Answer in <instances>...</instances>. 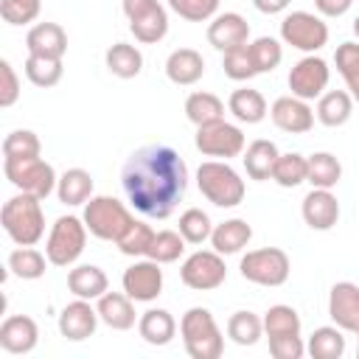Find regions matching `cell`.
<instances>
[{
    "label": "cell",
    "mask_w": 359,
    "mask_h": 359,
    "mask_svg": "<svg viewBox=\"0 0 359 359\" xmlns=\"http://www.w3.org/2000/svg\"><path fill=\"white\" fill-rule=\"evenodd\" d=\"M356 337H359V331H356ZM356 356H359V342H356Z\"/></svg>",
    "instance_id": "cell-54"
},
{
    "label": "cell",
    "mask_w": 359,
    "mask_h": 359,
    "mask_svg": "<svg viewBox=\"0 0 359 359\" xmlns=\"http://www.w3.org/2000/svg\"><path fill=\"white\" fill-rule=\"evenodd\" d=\"M300 213L311 230H331L339 219V202L328 188H311L303 196Z\"/></svg>",
    "instance_id": "cell-20"
},
{
    "label": "cell",
    "mask_w": 359,
    "mask_h": 359,
    "mask_svg": "<svg viewBox=\"0 0 359 359\" xmlns=\"http://www.w3.org/2000/svg\"><path fill=\"white\" fill-rule=\"evenodd\" d=\"M247 39H250V22L236 11L216 14L208 25V42L222 53L247 45Z\"/></svg>",
    "instance_id": "cell-18"
},
{
    "label": "cell",
    "mask_w": 359,
    "mask_h": 359,
    "mask_svg": "<svg viewBox=\"0 0 359 359\" xmlns=\"http://www.w3.org/2000/svg\"><path fill=\"white\" fill-rule=\"evenodd\" d=\"M45 264H50L48 255H42L34 247H17V250L8 252V269H11V275H17L22 280L42 278L45 275Z\"/></svg>",
    "instance_id": "cell-35"
},
{
    "label": "cell",
    "mask_w": 359,
    "mask_h": 359,
    "mask_svg": "<svg viewBox=\"0 0 359 359\" xmlns=\"http://www.w3.org/2000/svg\"><path fill=\"white\" fill-rule=\"evenodd\" d=\"M264 334L266 337H283V334H300V314L292 306H269L264 314Z\"/></svg>",
    "instance_id": "cell-41"
},
{
    "label": "cell",
    "mask_w": 359,
    "mask_h": 359,
    "mask_svg": "<svg viewBox=\"0 0 359 359\" xmlns=\"http://www.w3.org/2000/svg\"><path fill=\"white\" fill-rule=\"evenodd\" d=\"M185 118L194 126H205V123L222 121L224 118V104H222L219 95L205 93V90H196V93H191L185 98Z\"/></svg>",
    "instance_id": "cell-32"
},
{
    "label": "cell",
    "mask_w": 359,
    "mask_h": 359,
    "mask_svg": "<svg viewBox=\"0 0 359 359\" xmlns=\"http://www.w3.org/2000/svg\"><path fill=\"white\" fill-rule=\"evenodd\" d=\"M98 320H101V317H98V309H93L90 300L76 297V300L67 303V306L62 309V314H59V334H62L65 339H70V342H81V339H87V337L95 334Z\"/></svg>",
    "instance_id": "cell-17"
},
{
    "label": "cell",
    "mask_w": 359,
    "mask_h": 359,
    "mask_svg": "<svg viewBox=\"0 0 359 359\" xmlns=\"http://www.w3.org/2000/svg\"><path fill=\"white\" fill-rule=\"evenodd\" d=\"M241 278L258 286H283L289 280L292 272V261L280 247H261V250H250L241 264Z\"/></svg>",
    "instance_id": "cell-8"
},
{
    "label": "cell",
    "mask_w": 359,
    "mask_h": 359,
    "mask_svg": "<svg viewBox=\"0 0 359 359\" xmlns=\"http://www.w3.org/2000/svg\"><path fill=\"white\" fill-rule=\"evenodd\" d=\"M222 67H224V76L233 79V81H250L252 76H258L255 62H252V53H250V42L241 45V48L227 50Z\"/></svg>",
    "instance_id": "cell-43"
},
{
    "label": "cell",
    "mask_w": 359,
    "mask_h": 359,
    "mask_svg": "<svg viewBox=\"0 0 359 359\" xmlns=\"http://www.w3.org/2000/svg\"><path fill=\"white\" fill-rule=\"evenodd\" d=\"M180 233L188 244H202L210 238L213 233V224H210V216L199 208H188L182 216H180Z\"/></svg>",
    "instance_id": "cell-44"
},
{
    "label": "cell",
    "mask_w": 359,
    "mask_h": 359,
    "mask_svg": "<svg viewBox=\"0 0 359 359\" xmlns=\"http://www.w3.org/2000/svg\"><path fill=\"white\" fill-rule=\"evenodd\" d=\"M353 34H356V39H359V17L353 20Z\"/></svg>",
    "instance_id": "cell-53"
},
{
    "label": "cell",
    "mask_w": 359,
    "mask_h": 359,
    "mask_svg": "<svg viewBox=\"0 0 359 359\" xmlns=\"http://www.w3.org/2000/svg\"><path fill=\"white\" fill-rule=\"evenodd\" d=\"M269 353L275 359H300L306 353V345L300 334H283V337H269Z\"/></svg>",
    "instance_id": "cell-50"
},
{
    "label": "cell",
    "mask_w": 359,
    "mask_h": 359,
    "mask_svg": "<svg viewBox=\"0 0 359 359\" xmlns=\"http://www.w3.org/2000/svg\"><path fill=\"white\" fill-rule=\"evenodd\" d=\"M227 109H230L233 118L241 121V123H261V121L266 118V112H269L264 95H261L258 90H252V87H238V90H233L230 98H227Z\"/></svg>",
    "instance_id": "cell-30"
},
{
    "label": "cell",
    "mask_w": 359,
    "mask_h": 359,
    "mask_svg": "<svg viewBox=\"0 0 359 359\" xmlns=\"http://www.w3.org/2000/svg\"><path fill=\"white\" fill-rule=\"evenodd\" d=\"M168 8L188 22H208L219 11V0H168Z\"/></svg>",
    "instance_id": "cell-47"
},
{
    "label": "cell",
    "mask_w": 359,
    "mask_h": 359,
    "mask_svg": "<svg viewBox=\"0 0 359 359\" xmlns=\"http://www.w3.org/2000/svg\"><path fill=\"white\" fill-rule=\"evenodd\" d=\"M137 331H140V337L149 342V345H168L171 339H174V334H177V320L171 317V311H165V309H149V311H143L140 314V320H137Z\"/></svg>",
    "instance_id": "cell-29"
},
{
    "label": "cell",
    "mask_w": 359,
    "mask_h": 359,
    "mask_svg": "<svg viewBox=\"0 0 359 359\" xmlns=\"http://www.w3.org/2000/svg\"><path fill=\"white\" fill-rule=\"evenodd\" d=\"M196 185L216 208H236L244 199V180L227 160H205L196 168Z\"/></svg>",
    "instance_id": "cell-4"
},
{
    "label": "cell",
    "mask_w": 359,
    "mask_h": 359,
    "mask_svg": "<svg viewBox=\"0 0 359 359\" xmlns=\"http://www.w3.org/2000/svg\"><path fill=\"white\" fill-rule=\"evenodd\" d=\"M182 252H185L182 233L180 230H160V233H154V241H151L146 258H151L157 264H174Z\"/></svg>",
    "instance_id": "cell-40"
},
{
    "label": "cell",
    "mask_w": 359,
    "mask_h": 359,
    "mask_svg": "<svg viewBox=\"0 0 359 359\" xmlns=\"http://www.w3.org/2000/svg\"><path fill=\"white\" fill-rule=\"evenodd\" d=\"M151 241H154V230H151L146 222H132V227H129L115 244H118V250H121L123 255L137 258V255H146V252H149Z\"/></svg>",
    "instance_id": "cell-45"
},
{
    "label": "cell",
    "mask_w": 359,
    "mask_h": 359,
    "mask_svg": "<svg viewBox=\"0 0 359 359\" xmlns=\"http://www.w3.org/2000/svg\"><path fill=\"white\" fill-rule=\"evenodd\" d=\"M182 345L191 359H219L224 351V337L213 320V314L202 306H194L180 320Z\"/></svg>",
    "instance_id": "cell-3"
},
{
    "label": "cell",
    "mask_w": 359,
    "mask_h": 359,
    "mask_svg": "<svg viewBox=\"0 0 359 359\" xmlns=\"http://www.w3.org/2000/svg\"><path fill=\"white\" fill-rule=\"evenodd\" d=\"M278 157H280L278 146H275L272 140L258 137V140H252V143L247 146V151H244L241 160H244V171H247V177L264 182V180H272V168H275Z\"/></svg>",
    "instance_id": "cell-25"
},
{
    "label": "cell",
    "mask_w": 359,
    "mask_h": 359,
    "mask_svg": "<svg viewBox=\"0 0 359 359\" xmlns=\"http://www.w3.org/2000/svg\"><path fill=\"white\" fill-rule=\"evenodd\" d=\"M56 196L62 205H87L93 199V177L84 168H67L56 182Z\"/></svg>",
    "instance_id": "cell-28"
},
{
    "label": "cell",
    "mask_w": 359,
    "mask_h": 359,
    "mask_svg": "<svg viewBox=\"0 0 359 359\" xmlns=\"http://www.w3.org/2000/svg\"><path fill=\"white\" fill-rule=\"evenodd\" d=\"M250 238H252V227H250L244 219H227V222L216 224L213 233H210V244H213V250L222 252V255H236V252H241V250L250 244Z\"/></svg>",
    "instance_id": "cell-27"
},
{
    "label": "cell",
    "mask_w": 359,
    "mask_h": 359,
    "mask_svg": "<svg viewBox=\"0 0 359 359\" xmlns=\"http://www.w3.org/2000/svg\"><path fill=\"white\" fill-rule=\"evenodd\" d=\"M20 98V79L8 59H0V107H14Z\"/></svg>",
    "instance_id": "cell-49"
},
{
    "label": "cell",
    "mask_w": 359,
    "mask_h": 359,
    "mask_svg": "<svg viewBox=\"0 0 359 359\" xmlns=\"http://www.w3.org/2000/svg\"><path fill=\"white\" fill-rule=\"evenodd\" d=\"M328 79H331L328 62L314 56V53H309V56H303L300 62L292 65V70H289V90H292V95H297L303 101H314V98H320L325 93Z\"/></svg>",
    "instance_id": "cell-13"
},
{
    "label": "cell",
    "mask_w": 359,
    "mask_h": 359,
    "mask_svg": "<svg viewBox=\"0 0 359 359\" xmlns=\"http://www.w3.org/2000/svg\"><path fill=\"white\" fill-rule=\"evenodd\" d=\"M334 62H337L339 76L348 84V93L359 104V42H342L334 53Z\"/></svg>",
    "instance_id": "cell-39"
},
{
    "label": "cell",
    "mask_w": 359,
    "mask_h": 359,
    "mask_svg": "<svg viewBox=\"0 0 359 359\" xmlns=\"http://www.w3.org/2000/svg\"><path fill=\"white\" fill-rule=\"evenodd\" d=\"M87 224L79 216H59L48 233L45 241V255L53 266H70L79 261L87 244Z\"/></svg>",
    "instance_id": "cell-7"
},
{
    "label": "cell",
    "mask_w": 359,
    "mask_h": 359,
    "mask_svg": "<svg viewBox=\"0 0 359 359\" xmlns=\"http://www.w3.org/2000/svg\"><path fill=\"white\" fill-rule=\"evenodd\" d=\"M328 317L342 331H359V286L351 280H339L328 292Z\"/></svg>",
    "instance_id": "cell-16"
},
{
    "label": "cell",
    "mask_w": 359,
    "mask_h": 359,
    "mask_svg": "<svg viewBox=\"0 0 359 359\" xmlns=\"http://www.w3.org/2000/svg\"><path fill=\"white\" fill-rule=\"evenodd\" d=\"M269 118L280 132H289V135H306L314 126V109L309 107V101L297 95L275 98L269 107Z\"/></svg>",
    "instance_id": "cell-15"
},
{
    "label": "cell",
    "mask_w": 359,
    "mask_h": 359,
    "mask_svg": "<svg viewBox=\"0 0 359 359\" xmlns=\"http://www.w3.org/2000/svg\"><path fill=\"white\" fill-rule=\"evenodd\" d=\"M81 219H84L90 236H95L101 241H118L135 222L132 213L126 210V205L118 202L115 196H93L84 205Z\"/></svg>",
    "instance_id": "cell-6"
},
{
    "label": "cell",
    "mask_w": 359,
    "mask_h": 359,
    "mask_svg": "<svg viewBox=\"0 0 359 359\" xmlns=\"http://www.w3.org/2000/svg\"><path fill=\"white\" fill-rule=\"evenodd\" d=\"M104 62H107V70L118 79H135L143 70V53L129 42H115L107 50Z\"/></svg>",
    "instance_id": "cell-31"
},
{
    "label": "cell",
    "mask_w": 359,
    "mask_h": 359,
    "mask_svg": "<svg viewBox=\"0 0 359 359\" xmlns=\"http://www.w3.org/2000/svg\"><path fill=\"white\" fill-rule=\"evenodd\" d=\"M180 278L194 292L219 289L227 280V266H224L222 252H216V250H196V252H191L182 261V266H180Z\"/></svg>",
    "instance_id": "cell-9"
},
{
    "label": "cell",
    "mask_w": 359,
    "mask_h": 359,
    "mask_svg": "<svg viewBox=\"0 0 359 359\" xmlns=\"http://www.w3.org/2000/svg\"><path fill=\"white\" fill-rule=\"evenodd\" d=\"M311 359H339L345 353V337L339 325H323L309 337L306 345Z\"/></svg>",
    "instance_id": "cell-33"
},
{
    "label": "cell",
    "mask_w": 359,
    "mask_h": 359,
    "mask_svg": "<svg viewBox=\"0 0 359 359\" xmlns=\"http://www.w3.org/2000/svg\"><path fill=\"white\" fill-rule=\"evenodd\" d=\"M227 337L236 345H255L264 337V317L252 314V311H236L227 320Z\"/></svg>",
    "instance_id": "cell-37"
},
{
    "label": "cell",
    "mask_w": 359,
    "mask_h": 359,
    "mask_svg": "<svg viewBox=\"0 0 359 359\" xmlns=\"http://www.w3.org/2000/svg\"><path fill=\"white\" fill-rule=\"evenodd\" d=\"M123 292L135 300V303H151L160 292H163V269L157 261L146 258V261H135L132 266L123 269Z\"/></svg>",
    "instance_id": "cell-14"
},
{
    "label": "cell",
    "mask_w": 359,
    "mask_h": 359,
    "mask_svg": "<svg viewBox=\"0 0 359 359\" xmlns=\"http://www.w3.org/2000/svg\"><path fill=\"white\" fill-rule=\"evenodd\" d=\"M280 39L303 53H317L328 42V25L320 14L311 11H292L280 22Z\"/></svg>",
    "instance_id": "cell-10"
},
{
    "label": "cell",
    "mask_w": 359,
    "mask_h": 359,
    "mask_svg": "<svg viewBox=\"0 0 359 359\" xmlns=\"http://www.w3.org/2000/svg\"><path fill=\"white\" fill-rule=\"evenodd\" d=\"M342 177V165L331 151H314L309 157V177L306 182H311V188H334Z\"/></svg>",
    "instance_id": "cell-34"
},
{
    "label": "cell",
    "mask_w": 359,
    "mask_h": 359,
    "mask_svg": "<svg viewBox=\"0 0 359 359\" xmlns=\"http://www.w3.org/2000/svg\"><path fill=\"white\" fill-rule=\"evenodd\" d=\"M353 115V95L348 90H328L317 98V121L323 126H342Z\"/></svg>",
    "instance_id": "cell-26"
},
{
    "label": "cell",
    "mask_w": 359,
    "mask_h": 359,
    "mask_svg": "<svg viewBox=\"0 0 359 359\" xmlns=\"http://www.w3.org/2000/svg\"><path fill=\"white\" fill-rule=\"evenodd\" d=\"M351 3H353V0H314L317 11H320L323 17H342V14L351 8Z\"/></svg>",
    "instance_id": "cell-51"
},
{
    "label": "cell",
    "mask_w": 359,
    "mask_h": 359,
    "mask_svg": "<svg viewBox=\"0 0 359 359\" xmlns=\"http://www.w3.org/2000/svg\"><path fill=\"white\" fill-rule=\"evenodd\" d=\"M250 53L258 73H272L283 59V45L275 36H258L255 42H250Z\"/></svg>",
    "instance_id": "cell-42"
},
{
    "label": "cell",
    "mask_w": 359,
    "mask_h": 359,
    "mask_svg": "<svg viewBox=\"0 0 359 359\" xmlns=\"http://www.w3.org/2000/svg\"><path fill=\"white\" fill-rule=\"evenodd\" d=\"M25 48L31 56H48V59H62L67 50V34L59 22H36L25 34Z\"/></svg>",
    "instance_id": "cell-21"
},
{
    "label": "cell",
    "mask_w": 359,
    "mask_h": 359,
    "mask_svg": "<svg viewBox=\"0 0 359 359\" xmlns=\"http://www.w3.org/2000/svg\"><path fill=\"white\" fill-rule=\"evenodd\" d=\"M62 73H65L62 59L31 56V53H28V59H25V76H28V81H31L34 87H42V90L56 87V84L62 81Z\"/></svg>",
    "instance_id": "cell-38"
},
{
    "label": "cell",
    "mask_w": 359,
    "mask_h": 359,
    "mask_svg": "<svg viewBox=\"0 0 359 359\" xmlns=\"http://www.w3.org/2000/svg\"><path fill=\"white\" fill-rule=\"evenodd\" d=\"M121 185L135 210L149 219H165L185 196L188 165L171 146L149 143L126 157L121 168Z\"/></svg>",
    "instance_id": "cell-1"
},
{
    "label": "cell",
    "mask_w": 359,
    "mask_h": 359,
    "mask_svg": "<svg viewBox=\"0 0 359 359\" xmlns=\"http://www.w3.org/2000/svg\"><path fill=\"white\" fill-rule=\"evenodd\" d=\"M292 0H252V6L261 11V14H280L289 8Z\"/></svg>",
    "instance_id": "cell-52"
},
{
    "label": "cell",
    "mask_w": 359,
    "mask_h": 359,
    "mask_svg": "<svg viewBox=\"0 0 359 359\" xmlns=\"http://www.w3.org/2000/svg\"><path fill=\"white\" fill-rule=\"evenodd\" d=\"M0 222L6 236L17 247H34L45 236V213H42V199L31 194H17L6 199L0 210Z\"/></svg>",
    "instance_id": "cell-2"
},
{
    "label": "cell",
    "mask_w": 359,
    "mask_h": 359,
    "mask_svg": "<svg viewBox=\"0 0 359 359\" xmlns=\"http://www.w3.org/2000/svg\"><path fill=\"white\" fill-rule=\"evenodd\" d=\"M3 174L17 191L39 199L53 194L59 182L53 165L45 163L42 157H3Z\"/></svg>",
    "instance_id": "cell-5"
},
{
    "label": "cell",
    "mask_w": 359,
    "mask_h": 359,
    "mask_svg": "<svg viewBox=\"0 0 359 359\" xmlns=\"http://www.w3.org/2000/svg\"><path fill=\"white\" fill-rule=\"evenodd\" d=\"M194 146H196L205 157L230 160V157H238V154L244 151V132H241L236 123H227V121L222 118V121L196 126Z\"/></svg>",
    "instance_id": "cell-12"
},
{
    "label": "cell",
    "mask_w": 359,
    "mask_h": 359,
    "mask_svg": "<svg viewBox=\"0 0 359 359\" xmlns=\"http://www.w3.org/2000/svg\"><path fill=\"white\" fill-rule=\"evenodd\" d=\"M39 342V328L28 314H11L0 325V348L6 353H31Z\"/></svg>",
    "instance_id": "cell-19"
},
{
    "label": "cell",
    "mask_w": 359,
    "mask_h": 359,
    "mask_svg": "<svg viewBox=\"0 0 359 359\" xmlns=\"http://www.w3.org/2000/svg\"><path fill=\"white\" fill-rule=\"evenodd\" d=\"M165 76L168 81L180 84V87H191L205 76V59L199 50L194 48H177L168 53L165 59Z\"/></svg>",
    "instance_id": "cell-22"
},
{
    "label": "cell",
    "mask_w": 359,
    "mask_h": 359,
    "mask_svg": "<svg viewBox=\"0 0 359 359\" xmlns=\"http://www.w3.org/2000/svg\"><path fill=\"white\" fill-rule=\"evenodd\" d=\"M306 177H309V157H303L297 151L280 154L272 168V180L280 188H297L300 182H306Z\"/></svg>",
    "instance_id": "cell-36"
},
{
    "label": "cell",
    "mask_w": 359,
    "mask_h": 359,
    "mask_svg": "<svg viewBox=\"0 0 359 359\" xmlns=\"http://www.w3.org/2000/svg\"><path fill=\"white\" fill-rule=\"evenodd\" d=\"M42 0H0V17L8 25H28L39 17Z\"/></svg>",
    "instance_id": "cell-48"
},
{
    "label": "cell",
    "mask_w": 359,
    "mask_h": 359,
    "mask_svg": "<svg viewBox=\"0 0 359 359\" xmlns=\"http://www.w3.org/2000/svg\"><path fill=\"white\" fill-rule=\"evenodd\" d=\"M42 143L31 129H14L3 140V157H39Z\"/></svg>",
    "instance_id": "cell-46"
},
{
    "label": "cell",
    "mask_w": 359,
    "mask_h": 359,
    "mask_svg": "<svg viewBox=\"0 0 359 359\" xmlns=\"http://www.w3.org/2000/svg\"><path fill=\"white\" fill-rule=\"evenodd\" d=\"M98 317L112 331H129L135 325V306L126 292H104L98 297Z\"/></svg>",
    "instance_id": "cell-23"
},
{
    "label": "cell",
    "mask_w": 359,
    "mask_h": 359,
    "mask_svg": "<svg viewBox=\"0 0 359 359\" xmlns=\"http://www.w3.org/2000/svg\"><path fill=\"white\" fill-rule=\"evenodd\" d=\"M123 14L129 20V31L143 45H154L168 34V14L160 0H123Z\"/></svg>",
    "instance_id": "cell-11"
},
{
    "label": "cell",
    "mask_w": 359,
    "mask_h": 359,
    "mask_svg": "<svg viewBox=\"0 0 359 359\" xmlns=\"http://www.w3.org/2000/svg\"><path fill=\"white\" fill-rule=\"evenodd\" d=\"M67 289L76 294V297H84V300H98L107 289H109V278L101 266L95 264H79L67 272Z\"/></svg>",
    "instance_id": "cell-24"
}]
</instances>
